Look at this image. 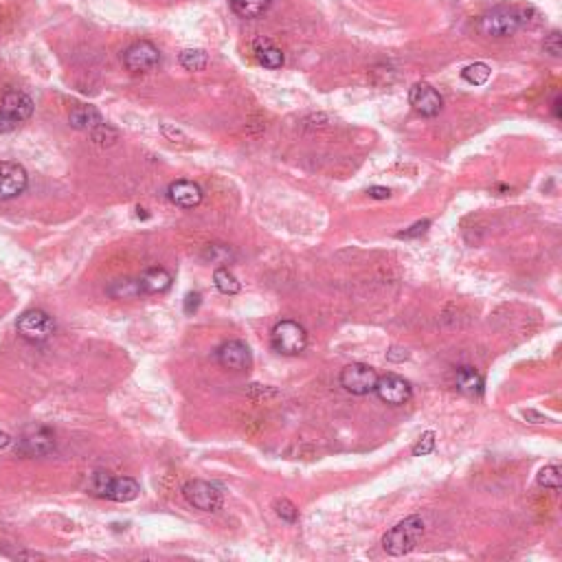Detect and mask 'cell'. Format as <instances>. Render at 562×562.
I'll return each instance as SVG.
<instances>
[{
	"label": "cell",
	"mask_w": 562,
	"mask_h": 562,
	"mask_svg": "<svg viewBox=\"0 0 562 562\" xmlns=\"http://www.w3.org/2000/svg\"><path fill=\"white\" fill-rule=\"evenodd\" d=\"M424 536V518L422 516H409L393 525L384 536H382V549L389 556H404L411 553L419 538Z\"/></svg>",
	"instance_id": "1"
},
{
	"label": "cell",
	"mask_w": 562,
	"mask_h": 562,
	"mask_svg": "<svg viewBox=\"0 0 562 562\" xmlns=\"http://www.w3.org/2000/svg\"><path fill=\"white\" fill-rule=\"evenodd\" d=\"M523 26V14L514 7H494L479 20V29L490 38H510Z\"/></svg>",
	"instance_id": "2"
},
{
	"label": "cell",
	"mask_w": 562,
	"mask_h": 562,
	"mask_svg": "<svg viewBox=\"0 0 562 562\" xmlns=\"http://www.w3.org/2000/svg\"><path fill=\"white\" fill-rule=\"evenodd\" d=\"M270 341L275 352L284 354V356H297L307 347V332L303 325L297 321H279L272 332H270Z\"/></svg>",
	"instance_id": "3"
},
{
	"label": "cell",
	"mask_w": 562,
	"mask_h": 562,
	"mask_svg": "<svg viewBox=\"0 0 562 562\" xmlns=\"http://www.w3.org/2000/svg\"><path fill=\"white\" fill-rule=\"evenodd\" d=\"M18 334L29 343H44L55 332V321L44 310H29L24 312L16 323Z\"/></svg>",
	"instance_id": "4"
},
{
	"label": "cell",
	"mask_w": 562,
	"mask_h": 562,
	"mask_svg": "<svg viewBox=\"0 0 562 562\" xmlns=\"http://www.w3.org/2000/svg\"><path fill=\"white\" fill-rule=\"evenodd\" d=\"M376 380H378V374L374 367L369 364H362V362H352L347 367L341 372L339 376V382L341 387L352 393V396H367V393L374 391L376 387Z\"/></svg>",
	"instance_id": "5"
},
{
	"label": "cell",
	"mask_w": 562,
	"mask_h": 562,
	"mask_svg": "<svg viewBox=\"0 0 562 562\" xmlns=\"http://www.w3.org/2000/svg\"><path fill=\"white\" fill-rule=\"evenodd\" d=\"M183 494H185L187 503L193 505V508L200 510V512H215L222 508V492L218 486H213L209 481H200V479L187 481L183 486Z\"/></svg>",
	"instance_id": "6"
},
{
	"label": "cell",
	"mask_w": 562,
	"mask_h": 562,
	"mask_svg": "<svg viewBox=\"0 0 562 562\" xmlns=\"http://www.w3.org/2000/svg\"><path fill=\"white\" fill-rule=\"evenodd\" d=\"M123 64L130 73H150L160 64V51L148 40L134 42L123 51Z\"/></svg>",
	"instance_id": "7"
},
{
	"label": "cell",
	"mask_w": 562,
	"mask_h": 562,
	"mask_svg": "<svg viewBox=\"0 0 562 562\" xmlns=\"http://www.w3.org/2000/svg\"><path fill=\"white\" fill-rule=\"evenodd\" d=\"M374 391H376V396H378L382 402L393 404V407L409 402V400H411V393H413L411 382L404 380V378L398 376V374H384V376H378Z\"/></svg>",
	"instance_id": "8"
},
{
	"label": "cell",
	"mask_w": 562,
	"mask_h": 562,
	"mask_svg": "<svg viewBox=\"0 0 562 562\" xmlns=\"http://www.w3.org/2000/svg\"><path fill=\"white\" fill-rule=\"evenodd\" d=\"M409 103L422 117H437L441 112V108H444L441 95L431 86V83H424V81H417V83H413V86H411Z\"/></svg>",
	"instance_id": "9"
},
{
	"label": "cell",
	"mask_w": 562,
	"mask_h": 562,
	"mask_svg": "<svg viewBox=\"0 0 562 562\" xmlns=\"http://www.w3.org/2000/svg\"><path fill=\"white\" fill-rule=\"evenodd\" d=\"M26 185H29V176H26V170L22 165L0 160V200L16 198L26 189Z\"/></svg>",
	"instance_id": "10"
},
{
	"label": "cell",
	"mask_w": 562,
	"mask_h": 562,
	"mask_svg": "<svg viewBox=\"0 0 562 562\" xmlns=\"http://www.w3.org/2000/svg\"><path fill=\"white\" fill-rule=\"evenodd\" d=\"M215 358L224 369L231 372H246L252 364V356L246 343L242 341H227L215 349Z\"/></svg>",
	"instance_id": "11"
},
{
	"label": "cell",
	"mask_w": 562,
	"mask_h": 562,
	"mask_svg": "<svg viewBox=\"0 0 562 562\" xmlns=\"http://www.w3.org/2000/svg\"><path fill=\"white\" fill-rule=\"evenodd\" d=\"M34 112V99L22 93V91H9L3 97V103H0V115H3L9 123L18 126L22 121H26L31 117Z\"/></svg>",
	"instance_id": "12"
},
{
	"label": "cell",
	"mask_w": 562,
	"mask_h": 562,
	"mask_svg": "<svg viewBox=\"0 0 562 562\" xmlns=\"http://www.w3.org/2000/svg\"><path fill=\"white\" fill-rule=\"evenodd\" d=\"M55 448V437L48 429H34L31 433H26L20 441V453L26 457H46L53 453Z\"/></svg>",
	"instance_id": "13"
},
{
	"label": "cell",
	"mask_w": 562,
	"mask_h": 562,
	"mask_svg": "<svg viewBox=\"0 0 562 562\" xmlns=\"http://www.w3.org/2000/svg\"><path fill=\"white\" fill-rule=\"evenodd\" d=\"M167 198L180 209H193L203 203V189L191 180H176L167 187Z\"/></svg>",
	"instance_id": "14"
},
{
	"label": "cell",
	"mask_w": 562,
	"mask_h": 562,
	"mask_svg": "<svg viewBox=\"0 0 562 562\" xmlns=\"http://www.w3.org/2000/svg\"><path fill=\"white\" fill-rule=\"evenodd\" d=\"M138 286L143 290V295H160L165 290H170L172 286V275L165 268H148L143 275L138 277Z\"/></svg>",
	"instance_id": "15"
},
{
	"label": "cell",
	"mask_w": 562,
	"mask_h": 562,
	"mask_svg": "<svg viewBox=\"0 0 562 562\" xmlns=\"http://www.w3.org/2000/svg\"><path fill=\"white\" fill-rule=\"evenodd\" d=\"M68 123L75 130L91 132V130H95L97 126L103 123V117H101V112L95 106H75L71 110V115H68Z\"/></svg>",
	"instance_id": "16"
},
{
	"label": "cell",
	"mask_w": 562,
	"mask_h": 562,
	"mask_svg": "<svg viewBox=\"0 0 562 562\" xmlns=\"http://www.w3.org/2000/svg\"><path fill=\"white\" fill-rule=\"evenodd\" d=\"M140 494V486L132 476H119V479H112L110 490H108V499L117 501V503H128L134 501Z\"/></svg>",
	"instance_id": "17"
},
{
	"label": "cell",
	"mask_w": 562,
	"mask_h": 562,
	"mask_svg": "<svg viewBox=\"0 0 562 562\" xmlns=\"http://www.w3.org/2000/svg\"><path fill=\"white\" fill-rule=\"evenodd\" d=\"M455 384L466 396H481L484 393V378L472 367H459L455 376Z\"/></svg>",
	"instance_id": "18"
},
{
	"label": "cell",
	"mask_w": 562,
	"mask_h": 562,
	"mask_svg": "<svg viewBox=\"0 0 562 562\" xmlns=\"http://www.w3.org/2000/svg\"><path fill=\"white\" fill-rule=\"evenodd\" d=\"M255 55H257L260 64L270 68V71L284 66V53H281V48H277L270 40H257L255 42Z\"/></svg>",
	"instance_id": "19"
},
{
	"label": "cell",
	"mask_w": 562,
	"mask_h": 562,
	"mask_svg": "<svg viewBox=\"0 0 562 562\" xmlns=\"http://www.w3.org/2000/svg\"><path fill=\"white\" fill-rule=\"evenodd\" d=\"M272 0H229L231 9L240 18H260L268 11Z\"/></svg>",
	"instance_id": "20"
},
{
	"label": "cell",
	"mask_w": 562,
	"mask_h": 562,
	"mask_svg": "<svg viewBox=\"0 0 562 562\" xmlns=\"http://www.w3.org/2000/svg\"><path fill=\"white\" fill-rule=\"evenodd\" d=\"M180 66L183 68H187V71H203V68H207V64H209V55H207V51H203V48H185L183 53H180Z\"/></svg>",
	"instance_id": "21"
},
{
	"label": "cell",
	"mask_w": 562,
	"mask_h": 562,
	"mask_svg": "<svg viewBox=\"0 0 562 562\" xmlns=\"http://www.w3.org/2000/svg\"><path fill=\"white\" fill-rule=\"evenodd\" d=\"M213 284L222 295H237L240 292V281L235 279V275L229 268H215L213 272Z\"/></svg>",
	"instance_id": "22"
},
{
	"label": "cell",
	"mask_w": 562,
	"mask_h": 562,
	"mask_svg": "<svg viewBox=\"0 0 562 562\" xmlns=\"http://www.w3.org/2000/svg\"><path fill=\"white\" fill-rule=\"evenodd\" d=\"M108 292L115 299H134L138 295H143L138 286V279H117L112 281V286L108 288Z\"/></svg>",
	"instance_id": "23"
},
{
	"label": "cell",
	"mask_w": 562,
	"mask_h": 562,
	"mask_svg": "<svg viewBox=\"0 0 562 562\" xmlns=\"http://www.w3.org/2000/svg\"><path fill=\"white\" fill-rule=\"evenodd\" d=\"M461 77L468 83H472V86H484V83L490 79V66L484 64V62H474V64H470V66H466L461 71Z\"/></svg>",
	"instance_id": "24"
},
{
	"label": "cell",
	"mask_w": 562,
	"mask_h": 562,
	"mask_svg": "<svg viewBox=\"0 0 562 562\" xmlns=\"http://www.w3.org/2000/svg\"><path fill=\"white\" fill-rule=\"evenodd\" d=\"M233 250L224 244H209L205 250H203V260L211 262V264H229L233 260Z\"/></svg>",
	"instance_id": "25"
},
{
	"label": "cell",
	"mask_w": 562,
	"mask_h": 562,
	"mask_svg": "<svg viewBox=\"0 0 562 562\" xmlns=\"http://www.w3.org/2000/svg\"><path fill=\"white\" fill-rule=\"evenodd\" d=\"M112 479H115V476H112L110 472L97 470V472L91 476V484H88V488H91V492H93L95 496L108 499V490H110V484H112Z\"/></svg>",
	"instance_id": "26"
},
{
	"label": "cell",
	"mask_w": 562,
	"mask_h": 562,
	"mask_svg": "<svg viewBox=\"0 0 562 562\" xmlns=\"http://www.w3.org/2000/svg\"><path fill=\"white\" fill-rule=\"evenodd\" d=\"M91 138L95 140L97 145L106 148V145H112V143H117V138H119V132L115 128H110L106 121L101 126H97L95 130H91Z\"/></svg>",
	"instance_id": "27"
},
{
	"label": "cell",
	"mask_w": 562,
	"mask_h": 562,
	"mask_svg": "<svg viewBox=\"0 0 562 562\" xmlns=\"http://www.w3.org/2000/svg\"><path fill=\"white\" fill-rule=\"evenodd\" d=\"M538 486L549 488V490H560L562 486V472L558 466H545L538 472Z\"/></svg>",
	"instance_id": "28"
},
{
	"label": "cell",
	"mask_w": 562,
	"mask_h": 562,
	"mask_svg": "<svg viewBox=\"0 0 562 562\" xmlns=\"http://www.w3.org/2000/svg\"><path fill=\"white\" fill-rule=\"evenodd\" d=\"M275 512L281 521H286V523H295L299 518V512L295 508V503H290L288 499H277L275 501Z\"/></svg>",
	"instance_id": "29"
},
{
	"label": "cell",
	"mask_w": 562,
	"mask_h": 562,
	"mask_svg": "<svg viewBox=\"0 0 562 562\" xmlns=\"http://www.w3.org/2000/svg\"><path fill=\"white\" fill-rule=\"evenodd\" d=\"M435 433L433 431H426L424 435H422L417 439V444L413 446V455L415 457H424V455H431L435 451Z\"/></svg>",
	"instance_id": "30"
},
{
	"label": "cell",
	"mask_w": 562,
	"mask_h": 562,
	"mask_svg": "<svg viewBox=\"0 0 562 562\" xmlns=\"http://www.w3.org/2000/svg\"><path fill=\"white\" fill-rule=\"evenodd\" d=\"M543 51L547 53V55H551V58H560L562 55V36H560V31H551L547 38H545V42H543Z\"/></svg>",
	"instance_id": "31"
},
{
	"label": "cell",
	"mask_w": 562,
	"mask_h": 562,
	"mask_svg": "<svg viewBox=\"0 0 562 562\" xmlns=\"http://www.w3.org/2000/svg\"><path fill=\"white\" fill-rule=\"evenodd\" d=\"M431 227V222L429 220H422V222H415L411 229H407V231H402V233H398V237L400 240H411V237H419V235H424L426 233V229Z\"/></svg>",
	"instance_id": "32"
},
{
	"label": "cell",
	"mask_w": 562,
	"mask_h": 562,
	"mask_svg": "<svg viewBox=\"0 0 562 562\" xmlns=\"http://www.w3.org/2000/svg\"><path fill=\"white\" fill-rule=\"evenodd\" d=\"M200 303H203L200 292H189V295L185 297V312H187V315L195 312V310L200 307Z\"/></svg>",
	"instance_id": "33"
},
{
	"label": "cell",
	"mask_w": 562,
	"mask_h": 562,
	"mask_svg": "<svg viewBox=\"0 0 562 562\" xmlns=\"http://www.w3.org/2000/svg\"><path fill=\"white\" fill-rule=\"evenodd\" d=\"M387 360H391V362H404V360H409V352H407L404 347H391V349L387 352Z\"/></svg>",
	"instance_id": "34"
},
{
	"label": "cell",
	"mask_w": 562,
	"mask_h": 562,
	"mask_svg": "<svg viewBox=\"0 0 562 562\" xmlns=\"http://www.w3.org/2000/svg\"><path fill=\"white\" fill-rule=\"evenodd\" d=\"M369 195H372V198H376V200H384V198H389V195H391V191L387 187H372Z\"/></svg>",
	"instance_id": "35"
},
{
	"label": "cell",
	"mask_w": 562,
	"mask_h": 562,
	"mask_svg": "<svg viewBox=\"0 0 562 562\" xmlns=\"http://www.w3.org/2000/svg\"><path fill=\"white\" fill-rule=\"evenodd\" d=\"M523 415H525V419H533V424H541V422H549L547 417H543V415H538V413H533V411H525Z\"/></svg>",
	"instance_id": "36"
},
{
	"label": "cell",
	"mask_w": 562,
	"mask_h": 562,
	"mask_svg": "<svg viewBox=\"0 0 562 562\" xmlns=\"http://www.w3.org/2000/svg\"><path fill=\"white\" fill-rule=\"evenodd\" d=\"M11 444V437L7 435V433H0V451H3V448H7Z\"/></svg>",
	"instance_id": "37"
}]
</instances>
